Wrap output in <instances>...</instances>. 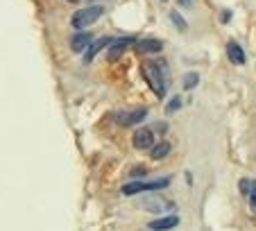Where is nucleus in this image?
I'll use <instances>...</instances> for the list:
<instances>
[{
	"mask_svg": "<svg viewBox=\"0 0 256 231\" xmlns=\"http://www.w3.org/2000/svg\"><path fill=\"white\" fill-rule=\"evenodd\" d=\"M143 77L148 86L152 88L156 98L166 96V86H168V70H166L164 59H156V62H145L143 64Z\"/></svg>",
	"mask_w": 256,
	"mask_h": 231,
	"instance_id": "f257e3e1",
	"label": "nucleus"
},
{
	"mask_svg": "<svg viewBox=\"0 0 256 231\" xmlns=\"http://www.w3.org/2000/svg\"><path fill=\"white\" fill-rule=\"evenodd\" d=\"M104 14V7L102 5H91V7H82V10H78L75 14H72V18H70V25L78 32H82L84 28H88V25H93L100 16Z\"/></svg>",
	"mask_w": 256,
	"mask_h": 231,
	"instance_id": "f03ea898",
	"label": "nucleus"
},
{
	"mask_svg": "<svg viewBox=\"0 0 256 231\" xmlns=\"http://www.w3.org/2000/svg\"><path fill=\"white\" fill-rule=\"evenodd\" d=\"M170 186V177H161V179H152V182H132L122 186V195H138L145 190H161V188Z\"/></svg>",
	"mask_w": 256,
	"mask_h": 231,
	"instance_id": "7ed1b4c3",
	"label": "nucleus"
},
{
	"mask_svg": "<svg viewBox=\"0 0 256 231\" xmlns=\"http://www.w3.org/2000/svg\"><path fill=\"white\" fill-rule=\"evenodd\" d=\"M134 148L136 150H152L154 148V130L140 127L134 132Z\"/></svg>",
	"mask_w": 256,
	"mask_h": 231,
	"instance_id": "20e7f679",
	"label": "nucleus"
},
{
	"mask_svg": "<svg viewBox=\"0 0 256 231\" xmlns=\"http://www.w3.org/2000/svg\"><path fill=\"white\" fill-rule=\"evenodd\" d=\"M148 118V111L145 109H134V111H127V114H118L116 116V122L120 127H134L138 122H143Z\"/></svg>",
	"mask_w": 256,
	"mask_h": 231,
	"instance_id": "39448f33",
	"label": "nucleus"
},
{
	"mask_svg": "<svg viewBox=\"0 0 256 231\" xmlns=\"http://www.w3.org/2000/svg\"><path fill=\"white\" fill-rule=\"evenodd\" d=\"M134 44V38L130 36H122V38H114L112 44H109V52H106V57H109V62H116V59L122 57V52H125L130 46Z\"/></svg>",
	"mask_w": 256,
	"mask_h": 231,
	"instance_id": "423d86ee",
	"label": "nucleus"
},
{
	"mask_svg": "<svg viewBox=\"0 0 256 231\" xmlns=\"http://www.w3.org/2000/svg\"><path fill=\"white\" fill-rule=\"evenodd\" d=\"M134 50L138 54H156L164 50V44L159 38H140V41H134Z\"/></svg>",
	"mask_w": 256,
	"mask_h": 231,
	"instance_id": "0eeeda50",
	"label": "nucleus"
},
{
	"mask_svg": "<svg viewBox=\"0 0 256 231\" xmlns=\"http://www.w3.org/2000/svg\"><path fill=\"white\" fill-rule=\"evenodd\" d=\"M93 44V36L88 32H78L70 38V50L72 52H86L88 46Z\"/></svg>",
	"mask_w": 256,
	"mask_h": 231,
	"instance_id": "6e6552de",
	"label": "nucleus"
},
{
	"mask_svg": "<svg viewBox=\"0 0 256 231\" xmlns=\"http://www.w3.org/2000/svg\"><path fill=\"white\" fill-rule=\"evenodd\" d=\"M112 41H114V38H109V36H102V38H98V41H93V44L88 46V50L84 52V64H91L93 59H96V54L100 52L102 48H106Z\"/></svg>",
	"mask_w": 256,
	"mask_h": 231,
	"instance_id": "1a4fd4ad",
	"label": "nucleus"
},
{
	"mask_svg": "<svg viewBox=\"0 0 256 231\" xmlns=\"http://www.w3.org/2000/svg\"><path fill=\"white\" fill-rule=\"evenodd\" d=\"M227 57L232 64H236V66H242L245 64V50L240 48V44H236V41H229L227 44Z\"/></svg>",
	"mask_w": 256,
	"mask_h": 231,
	"instance_id": "9d476101",
	"label": "nucleus"
},
{
	"mask_svg": "<svg viewBox=\"0 0 256 231\" xmlns=\"http://www.w3.org/2000/svg\"><path fill=\"white\" fill-rule=\"evenodd\" d=\"M179 224V218L177 216H168V218H159V220L150 222V229L152 231H166V229H174Z\"/></svg>",
	"mask_w": 256,
	"mask_h": 231,
	"instance_id": "9b49d317",
	"label": "nucleus"
},
{
	"mask_svg": "<svg viewBox=\"0 0 256 231\" xmlns=\"http://www.w3.org/2000/svg\"><path fill=\"white\" fill-rule=\"evenodd\" d=\"M170 143L168 140H164V143H154V148L150 150V159H154V161H164L166 156L170 154Z\"/></svg>",
	"mask_w": 256,
	"mask_h": 231,
	"instance_id": "f8f14e48",
	"label": "nucleus"
},
{
	"mask_svg": "<svg viewBox=\"0 0 256 231\" xmlns=\"http://www.w3.org/2000/svg\"><path fill=\"white\" fill-rule=\"evenodd\" d=\"M198 84H200V72H195V70L186 72V75H184V88H186V91L195 88Z\"/></svg>",
	"mask_w": 256,
	"mask_h": 231,
	"instance_id": "ddd939ff",
	"label": "nucleus"
},
{
	"mask_svg": "<svg viewBox=\"0 0 256 231\" xmlns=\"http://www.w3.org/2000/svg\"><path fill=\"white\" fill-rule=\"evenodd\" d=\"M182 106H184V98H179V96H174L172 100L168 102V104H166V114H174V111H179L182 109Z\"/></svg>",
	"mask_w": 256,
	"mask_h": 231,
	"instance_id": "4468645a",
	"label": "nucleus"
},
{
	"mask_svg": "<svg viewBox=\"0 0 256 231\" xmlns=\"http://www.w3.org/2000/svg\"><path fill=\"white\" fill-rule=\"evenodd\" d=\"M170 20H172V23H174V28H177L179 32H184V30L188 28V25H186V20L182 18V14H179V12H174V10L170 12Z\"/></svg>",
	"mask_w": 256,
	"mask_h": 231,
	"instance_id": "2eb2a0df",
	"label": "nucleus"
},
{
	"mask_svg": "<svg viewBox=\"0 0 256 231\" xmlns=\"http://www.w3.org/2000/svg\"><path fill=\"white\" fill-rule=\"evenodd\" d=\"M250 206H252V213L256 216V179H254V184H252V190H250Z\"/></svg>",
	"mask_w": 256,
	"mask_h": 231,
	"instance_id": "dca6fc26",
	"label": "nucleus"
},
{
	"mask_svg": "<svg viewBox=\"0 0 256 231\" xmlns=\"http://www.w3.org/2000/svg\"><path fill=\"white\" fill-rule=\"evenodd\" d=\"M132 174H134V177H143V174H145V168H140V166H136V168L132 170Z\"/></svg>",
	"mask_w": 256,
	"mask_h": 231,
	"instance_id": "f3484780",
	"label": "nucleus"
},
{
	"mask_svg": "<svg viewBox=\"0 0 256 231\" xmlns=\"http://www.w3.org/2000/svg\"><path fill=\"white\" fill-rule=\"evenodd\" d=\"M190 5H193V2H190V0H179V7H186V10H188Z\"/></svg>",
	"mask_w": 256,
	"mask_h": 231,
	"instance_id": "a211bd4d",
	"label": "nucleus"
},
{
	"mask_svg": "<svg viewBox=\"0 0 256 231\" xmlns=\"http://www.w3.org/2000/svg\"><path fill=\"white\" fill-rule=\"evenodd\" d=\"M68 2H80V0H68Z\"/></svg>",
	"mask_w": 256,
	"mask_h": 231,
	"instance_id": "6ab92c4d",
	"label": "nucleus"
}]
</instances>
